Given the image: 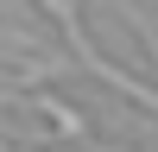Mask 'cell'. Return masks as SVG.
<instances>
[{
  "instance_id": "6da1fadb",
  "label": "cell",
  "mask_w": 158,
  "mask_h": 152,
  "mask_svg": "<svg viewBox=\"0 0 158 152\" xmlns=\"http://www.w3.org/2000/svg\"><path fill=\"white\" fill-rule=\"evenodd\" d=\"M25 101H32L38 114H51V127H57V133H82V114H76V108H63L57 95H25Z\"/></svg>"
}]
</instances>
